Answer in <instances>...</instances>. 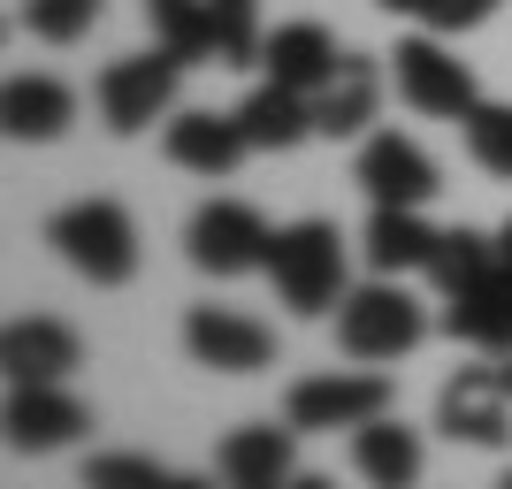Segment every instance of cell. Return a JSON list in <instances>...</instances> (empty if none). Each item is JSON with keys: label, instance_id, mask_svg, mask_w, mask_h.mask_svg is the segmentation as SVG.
<instances>
[{"label": "cell", "instance_id": "cell-1", "mask_svg": "<svg viewBox=\"0 0 512 489\" xmlns=\"http://www.w3.org/2000/svg\"><path fill=\"white\" fill-rule=\"evenodd\" d=\"M421 337H428V314L398 276H375L360 291H344V306H337V352L344 360L383 367V360H406Z\"/></svg>", "mask_w": 512, "mask_h": 489}, {"label": "cell", "instance_id": "cell-2", "mask_svg": "<svg viewBox=\"0 0 512 489\" xmlns=\"http://www.w3.org/2000/svg\"><path fill=\"white\" fill-rule=\"evenodd\" d=\"M268 283H276V298L299 321L344 306V237H337V222H291V230H276V245H268Z\"/></svg>", "mask_w": 512, "mask_h": 489}, {"label": "cell", "instance_id": "cell-3", "mask_svg": "<svg viewBox=\"0 0 512 489\" xmlns=\"http://www.w3.org/2000/svg\"><path fill=\"white\" fill-rule=\"evenodd\" d=\"M46 245L85 283H100V291L138 276V230H130V214L115 207V199H77V207H62L46 222Z\"/></svg>", "mask_w": 512, "mask_h": 489}, {"label": "cell", "instance_id": "cell-4", "mask_svg": "<svg viewBox=\"0 0 512 489\" xmlns=\"http://www.w3.org/2000/svg\"><path fill=\"white\" fill-rule=\"evenodd\" d=\"M390 77H398V100L413 107V115H444V123H467L474 107H482V92H474V69L451 54L436 31H421V39H398V54H390Z\"/></svg>", "mask_w": 512, "mask_h": 489}, {"label": "cell", "instance_id": "cell-5", "mask_svg": "<svg viewBox=\"0 0 512 489\" xmlns=\"http://www.w3.org/2000/svg\"><path fill=\"white\" fill-rule=\"evenodd\" d=\"M176 77H184V62L176 54H130V62H107L100 85H92V100H100V123L115 130V138H138L146 123H161L176 107Z\"/></svg>", "mask_w": 512, "mask_h": 489}, {"label": "cell", "instance_id": "cell-6", "mask_svg": "<svg viewBox=\"0 0 512 489\" xmlns=\"http://www.w3.org/2000/svg\"><path fill=\"white\" fill-rule=\"evenodd\" d=\"M268 245H276V230L245 199H207L184 230V253L199 276H253V268H268Z\"/></svg>", "mask_w": 512, "mask_h": 489}, {"label": "cell", "instance_id": "cell-7", "mask_svg": "<svg viewBox=\"0 0 512 489\" xmlns=\"http://www.w3.org/2000/svg\"><path fill=\"white\" fill-rule=\"evenodd\" d=\"M375 413H390V383L383 375H352V367L306 375V383H291V398H283V421L299 428V436H337V428H360V421H375Z\"/></svg>", "mask_w": 512, "mask_h": 489}, {"label": "cell", "instance_id": "cell-8", "mask_svg": "<svg viewBox=\"0 0 512 489\" xmlns=\"http://www.w3.org/2000/svg\"><path fill=\"white\" fill-rule=\"evenodd\" d=\"M184 352L214 375H260V367H276V329L237 314V306H192L184 314Z\"/></svg>", "mask_w": 512, "mask_h": 489}, {"label": "cell", "instance_id": "cell-9", "mask_svg": "<svg viewBox=\"0 0 512 489\" xmlns=\"http://www.w3.org/2000/svg\"><path fill=\"white\" fill-rule=\"evenodd\" d=\"M360 192L375 207H428V199L444 192V176L428 161V146H413L406 130H367L360 138Z\"/></svg>", "mask_w": 512, "mask_h": 489}, {"label": "cell", "instance_id": "cell-10", "mask_svg": "<svg viewBox=\"0 0 512 489\" xmlns=\"http://www.w3.org/2000/svg\"><path fill=\"white\" fill-rule=\"evenodd\" d=\"M436 428H444L451 444H474V451H505L512 444V390L482 367L467 375H451L444 398H436Z\"/></svg>", "mask_w": 512, "mask_h": 489}, {"label": "cell", "instance_id": "cell-11", "mask_svg": "<svg viewBox=\"0 0 512 489\" xmlns=\"http://www.w3.org/2000/svg\"><path fill=\"white\" fill-rule=\"evenodd\" d=\"M444 329L459 344H474V352H512V260L505 253L444 298Z\"/></svg>", "mask_w": 512, "mask_h": 489}, {"label": "cell", "instance_id": "cell-12", "mask_svg": "<svg viewBox=\"0 0 512 489\" xmlns=\"http://www.w3.org/2000/svg\"><path fill=\"white\" fill-rule=\"evenodd\" d=\"M291 436L299 428L291 421H245L222 436V451H214V474H222V489H291L299 482V459H291Z\"/></svg>", "mask_w": 512, "mask_h": 489}, {"label": "cell", "instance_id": "cell-13", "mask_svg": "<svg viewBox=\"0 0 512 489\" xmlns=\"http://www.w3.org/2000/svg\"><path fill=\"white\" fill-rule=\"evenodd\" d=\"M0 367H8V383H69V375L85 367V344H77L69 321L31 314V321H8V337H0Z\"/></svg>", "mask_w": 512, "mask_h": 489}, {"label": "cell", "instance_id": "cell-14", "mask_svg": "<svg viewBox=\"0 0 512 489\" xmlns=\"http://www.w3.org/2000/svg\"><path fill=\"white\" fill-rule=\"evenodd\" d=\"M92 428L85 398H69L62 383H16L8 398V444L16 451H69Z\"/></svg>", "mask_w": 512, "mask_h": 489}, {"label": "cell", "instance_id": "cell-15", "mask_svg": "<svg viewBox=\"0 0 512 489\" xmlns=\"http://www.w3.org/2000/svg\"><path fill=\"white\" fill-rule=\"evenodd\" d=\"M230 115H237V130H245V146H253V153H291L299 138H314V92L276 85V77L253 85Z\"/></svg>", "mask_w": 512, "mask_h": 489}, {"label": "cell", "instance_id": "cell-16", "mask_svg": "<svg viewBox=\"0 0 512 489\" xmlns=\"http://www.w3.org/2000/svg\"><path fill=\"white\" fill-rule=\"evenodd\" d=\"M375 107H383V69L367 54H344L337 77L314 92V138H367Z\"/></svg>", "mask_w": 512, "mask_h": 489}, {"label": "cell", "instance_id": "cell-17", "mask_svg": "<svg viewBox=\"0 0 512 489\" xmlns=\"http://www.w3.org/2000/svg\"><path fill=\"white\" fill-rule=\"evenodd\" d=\"M161 146H169L176 169L192 176H230L237 161H245V130H237V115H214V107H184L169 130H161Z\"/></svg>", "mask_w": 512, "mask_h": 489}, {"label": "cell", "instance_id": "cell-18", "mask_svg": "<svg viewBox=\"0 0 512 489\" xmlns=\"http://www.w3.org/2000/svg\"><path fill=\"white\" fill-rule=\"evenodd\" d=\"M352 467H360L367 489H413L421 482V428L390 421V413L360 421L352 428Z\"/></svg>", "mask_w": 512, "mask_h": 489}, {"label": "cell", "instance_id": "cell-19", "mask_svg": "<svg viewBox=\"0 0 512 489\" xmlns=\"http://www.w3.org/2000/svg\"><path fill=\"white\" fill-rule=\"evenodd\" d=\"M0 123H8V138H23V146H46V138H62V130L77 123V92H69L62 77H8Z\"/></svg>", "mask_w": 512, "mask_h": 489}, {"label": "cell", "instance_id": "cell-20", "mask_svg": "<svg viewBox=\"0 0 512 489\" xmlns=\"http://www.w3.org/2000/svg\"><path fill=\"white\" fill-rule=\"evenodd\" d=\"M337 39L321 31V23H276L268 31V46H260V69L276 77V85H299V92H321L329 77H337Z\"/></svg>", "mask_w": 512, "mask_h": 489}, {"label": "cell", "instance_id": "cell-21", "mask_svg": "<svg viewBox=\"0 0 512 489\" xmlns=\"http://www.w3.org/2000/svg\"><path fill=\"white\" fill-rule=\"evenodd\" d=\"M436 237H444V230H428L421 207H375V214H367L360 253H367V268H375V276H406V268H428Z\"/></svg>", "mask_w": 512, "mask_h": 489}, {"label": "cell", "instance_id": "cell-22", "mask_svg": "<svg viewBox=\"0 0 512 489\" xmlns=\"http://www.w3.org/2000/svg\"><path fill=\"white\" fill-rule=\"evenodd\" d=\"M146 31L161 54H176L184 69L214 62V23H207V0H146Z\"/></svg>", "mask_w": 512, "mask_h": 489}, {"label": "cell", "instance_id": "cell-23", "mask_svg": "<svg viewBox=\"0 0 512 489\" xmlns=\"http://www.w3.org/2000/svg\"><path fill=\"white\" fill-rule=\"evenodd\" d=\"M214 23V69H253L268 31H260V0H207Z\"/></svg>", "mask_w": 512, "mask_h": 489}, {"label": "cell", "instance_id": "cell-24", "mask_svg": "<svg viewBox=\"0 0 512 489\" xmlns=\"http://www.w3.org/2000/svg\"><path fill=\"white\" fill-rule=\"evenodd\" d=\"M490 260H497V237H482V230H444V237H436V253H428V283L451 298L459 283L482 276Z\"/></svg>", "mask_w": 512, "mask_h": 489}, {"label": "cell", "instance_id": "cell-25", "mask_svg": "<svg viewBox=\"0 0 512 489\" xmlns=\"http://www.w3.org/2000/svg\"><path fill=\"white\" fill-rule=\"evenodd\" d=\"M467 153L482 176H512V100H482L467 115Z\"/></svg>", "mask_w": 512, "mask_h": 489}, {"label": "cell", "instance_id": "cell-26", "mask_svg": "<svg viewBox=\"0 0 512 489\" xmlns=\"http://www.w3.org/2000/svg\"><path fill=\"white\" fill-rule=\"evenodd\" d=\"M85 489H176V474L146 451H100L85 459Z\"/></svg>", "mask_w": 512, "mask_h": 489}, {"label": "cell", "instance_id": "cell-27", "mask_svg": "<svg viewBox=\"0 0 512 489\" xmlns=\"http://www.w3.org/2000/svg\"><path fill=\"white\" fill-rule=\"evenodd\" d=\"M23 23H31V39H46V46H77L92 23H100V0H31Z\"/></svg>", "mask_w": 512, "mask_h": 489}, {"label": "cell", "instance_id": "cell-28", "mask_svg": "<svg viewBox=\"0 0 512 489\" xmlns=\"http://www.w3.org/2000/svg\"><path fill=\"white\" fill-rule=\"evenodd\" d=\"M497 0H421V23L436 31V39H451V31H474V23H490Z\"/></svg>", "mask_w": 512, "mask_h": 489}, {"label": "cell", "instance_id": "cell-29", "mask_svg": "<svg viewBox=\"0 0 512 489\" xmlns=\"http://www.w3.org/2000/svg\"><path fill=\"white\" fill-rule=\"evenodd\" d=\"M291 489H337V482H329V474H299Z\"/></svg>", "mask_w": 512, "mask_h": 489}, {"label": "cell", "instance_id": "cell-30", "mask_svg": "<svg viewBox=\"0 0 512 489\" xmlns=\"http://www.w3.org/2000/svg\"><path fill=\"white\" fill-rule=\"evenodd\" d=\"M390 16H421V0H383Z\"/></svg>", "mask_w": 512, "mask_h": 489}, {"label": "cell", "instance_id": "cell-31", "mask_svg": "<svg viewBox=\"0 0 512 489\" xmlns=\"http://www.w3.org/2000/svg\"><path fill=\"white\" fill-rule=\"evenodd\" d=\"M176 489H214V482H199V474H176Z\"/></svg>", "mask_w": 512, "mask_h": 489}, {"label": "cell", "instance_id": "cell-32", "mask_svg": "<svg viewBox=\"0 0 512 489\" xmlns=\"http://www.w3.org/2000/svg\"><path fill=\"white\" fill-rule=\"evenodd\" d=\"M497 253H505V260H512V222H505V230H497Z\"/></svg>", "mask_w": 512, "mask_h": 489}, {"label": "cell", "instance_id": "cell-33", "mask_svg": "<svg viewBox=\"0 0 512 489\" xmlns=\"http://www.w3.org/2000/svg\"><path fill=\"white\" fill-rule=\"evenodd\" d=\"M497 383H505V390H512V352H505V367H497Z\"/></svg>", "mask_w": 512, "mask_h": 489}, {"label": "cell", "instance_id": "cell-34", "mask_svg": "<svg viewBox=\"0 0 512 489\" xmlns=\"http://www.w3.org/2000/svg\"><path fill=\"white\" fill-rule=\"evenodd\" d=\"M497 489H512V474H505V482H497Z\"/></svg>", "mask_w": 512, "mask_h": 489}]
</instances>
